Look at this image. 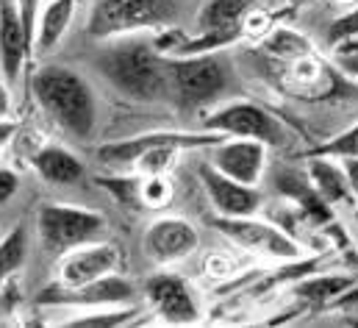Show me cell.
Segmentation results:
<instances>
[{
  "label": "cell",
  "mask_w": 358,
  "mask_h": 328,
  "mask_svg": "<svg viewBox=\"0 0 358 328\" xmlns=\"http://www.w3.org/2000/svg\"><path fill=\"white\" fill-rule=\"evenodd\" d=\"M97 67L120 95L136 103L170 100L167 56L150 39H142V34L108 39Z\"/></svg>",
  "instance_id": "cell-1"
},
{
  "label": "cell",
  "mask_w": 358,
  "mask_h": 328,
  "mask_svg": "<svg viewBox=\"0 0 358 328\" xmlns=\"http://www.w3.org/2000/svg\"><path fill=\"white\" fill-rule=\"evenodd\" d=\"M220 139H225V137L206 131V128H200V131L159 128V131L136 134L128 139L106 142L94 151V159L108 170L131 167V172H136V175H170V170L176 167L183 151L211 148Z\"/></svg>",
  "instance_id": "cell-2"
},
{
  "label": "cell",
  "mask_w": 358,
  "mask_h": 328,
  "mask_svg": "<svg viewBox=\"0 0 358 328\" xmlns=\"http://www.w3.org/2000/svg\"><path fill=\"white\" fill-rule=\"evenodd\" d=\"M31 95L36 106L73 139L87 142L97 128V97L92 83L73 67L45 64L31 78Z\"/></svg>",
  "instance_id": "cell-3"
},
{
  "label": "cell",
  "mask_w": 358,
  "mask_h": 328,
  "mask_svg": "<svg viewBox=\"0 0 358 328\" xmlns=\"http://www.w3.org/2000/svg\"><path fill=\"white\" fill-rule=\"evenodd\" d=\"M183 0H94L87 34L97 42L162 31L178 22Z\"/></svg>",
  "instance_id": "cell-4"
},
{
  "label": "cell",
  "mask_w": 358,
  "mask_h": 328,
  "mask_svg": "<svg viewBox=\"0 0 358 328\" xmlns=\"http://www.w3.org/2000/svg\"><path fill=\"white\" fill-rule=\"evenodd\" d=\"M167 83L170 103L178 111H200L217 106L228 92L231 70L220 53L200 56H167Z\"/></svg>",
  "instance_id": "cell-5"
},
{
  "label": "cell",
  "mask_w": 358,
  "mask_h": 328,
  "mask_svg": "<svg viewBox=\"0 0 358 328\" xmlns=\"http://www.w3.org/2000/svg\"><path fill=\"white\" fill-rule=\"evenodd\" d=\"M108 223L97 209H84L76 203H42L36 209V237L56 259L70 247H78L106 234Z\"/></svg>",
  "instance_id": "cell-6"
},
{
  "label": "cell",
  "mask_w": 358,
  "mask_h": 328,
  "mask_svg": "<svg viewBox=\"0 0 358 328\" xmlns=\"http://www.w3.org/2000/svg\"><path fill=\"white\" fill-rule=\"evenodd\" d=\"M211 226L225 240H231L239 250L253 253V256L267 259V261L289 264V261L308 256V247L297 242L289 231L278 228L275 223L262 220L256 214H250V217H211Z\"/></svg>",
  "instance_id": "cell-7"
},
{
  "label": "cell",
  "mask_w": 358,
  "mask_h": 328,
  "mask_svg": "<svg viewBox=\"0 0 358 328\" xmlns=\"http://www.w3.org/2000/svg\"><path fill=\"white\" fill-rule=\"evenodd\" d=\"M145 301L156 320L167 326H194L203 320V298L189 278L173 270H159L142 284Z\"/></svg>",
  "instance_id": "cell-8"
},
{
  "label": "cell",
  "mask_w": 358,
  "mask_h": 328,
  "mask_svg": "<svg viewBox=\"0 0 358 328\" xmlns=\"http://www.w3.org/2000/svg\"><path fill=\"white\" fill-rule=\"evenodd\" d=\"M203 128L222 134V137H245V139H259L267 148H278L286 137L280 120H275L264 106L253 100H228L214 106L203 117Z\"/></svg>",
  "instance_id": "cell-9"
},
{
  "label": "cell",
  "mask_w": 358,
  "mask_h": 328,
  "mask_svg": "<svg viewBox=\"0 0 358 328\" xmlns=\"http://www.w3.org/2000/svg\"><path fill=\"white\" fill-rule=\"evenodd\" d=\"M120 247L108 240H92L78 247H70L67 253L59 256L56 264V284L64 289H78L84 284L97 281L106 273L120 270Z\"/></svg>",
  "instance_id": "cell-10"
},
{
  "label": "cell",
  "mask_w": 358,
  "mask_h": 328,
  "mask_svg": "<svg viewBox=\"0 0 358 328\" xmlns=\"http://www.w3.org/2000/svg\"><path fill=\"white\" fill-rule=\"evenodd\" d=\"M134 298H136L134 281H128L120 270H114L78 289H64L56 284L42 295V303L67 306V309H100V306H131Z\"/></svg>",
  "instance_id": "cell-11"
},
{
  "label": "cell",
  "mask_w": 358,
  "mask_h": 328,
  "mask_svg": "<svg viewBox=\"0 0 358 328\" xmlns=\"http://www.w3.org/2000/svg\"><path fill=\"white\" fill-rule=\"evenodd\" d=\"M269 162V148L259 139L245 137H225L217 145H211V167L222 175L242 181L248 186H259L264 181Z\"/></svg>",
  "instance_id": "cell-12"
},
{
  "label": "cell",
  "mask_w": 358,
  "mask_h": 328,
  "mask_svg": "<svg viewBox=\"0 0 358 328\" xmlns=\"http://www.w3.org/2000/svg\"><path fill=\"white\" fill-rule=\"evenodd\" d=\"M200 247V234L186 217H156L145 234L142 250L156 264H178Z\"/></svg>",
  "instance_id": "cell-13"
},
{
  "label": "cell",
  "mask_w": 358,
  "mask_h": 328,
  "mask_svg": "<svg viewBox=\"0 0 358 328\" xmlns=\"http://www.w3.org/2000/svg\"><path fill=\"white\" fill-rule=\"evenodd\" d=\"M200 184L217 217H250L259 214V209L264 206V195L259 192V186L234 181L211 164H200Z\"/></svg>",
  "instance_id": "cell-14"
},
{
  "label": "cell",
  "mask_w": 358,
  "mask_h": 328,
  "mask_svg": "<svg viewBox=\"0 0 358 328\" xmlns=\"http://www.w3.org/2000/svg\"><path fill=\"white\" fill-rule=\"evenodd\" d=\"M31 59H34V50L25 39L14 0H0V76L11 89L20 86V81L25 78Z\"/></svg>",
  "instance_id": "cell-15"
},
{
  "label": "cell",
  "mask_w": 358,
  "mask_h": 328,
  "mask_svg": "<svg viewBox=\"0 0 358 328\" xmlns=\"http://www.w3.org/2000/svg\"><path fill=\"white\" fill-rule=\"evenodd\" d=\"M31 170L50 186H76L78 181H84L87 167L84 162L64 145L56 142H42L28 153Z\"/></svg>",
  "instance_id": "cell-16"
},
{
  "label": "cell",
  "mask_w": 358,
  "mask_h": 328,
  "mask_svg": "<svg viewBox=\"0 0 358 328\" xmlns=\"http://www.w3.org/2000/svg\"><path fill=\"white\" fill-rule=\"evenodd\" d=\"M78 11V0H45L36 22L34 56H50L67 36L73 17Z\"/></svg>",
  "instance_id": "cell-17"
},
{
  "label": "cell",
  "mask_w": 358,
  "mask_h": 328,
  "mask_svg": "<svg viewBox=\"0 0 358 328\" xmlns=\"http://www.w3.org/2000/svg\"><path fill=\"white\" fill-rule=\"evenodd\" d=\"M308 159V181L314 186V192L328 203H342L348 200L353 192H350V184H348V175L342 170V162L339 159H331V156H306Z\"/></svg>",
  "instance_id": "cell-18"
},
{
  "label": "cell",
  "mask_w": 358,
  "mask_h": 328,
  "mask_svg": "<svg viewBox=\"0 0 358 328\" xmlns=\"http://www.w3.org/2000/svg\"><path fill=\"white\" fill-rule=\"evenodd\" d=\"M356 275L348 273H334V275H303L292 287V295L303 303H331L350 287H356Z\"/></svg>",
  "instance_id": "cell-19"
},
{
  "label": "cell",
  "mask_w": 358,
  "mask_h": 328,
  "mask_svg": "<svg viewBox=\"0 0 358 328\" xmlns=\"http://www.w3.org/2000/svg\"><path fill=\"white\" fill-rule=\"evenodd\" d=\"M262 50L272 59L289 64V62H294V59H300L306 53H314V42L306 34H300L297 28L275 25L262 36Z\"/></svg>",
  "instance_id": "cell-20"
},
{
  "label": "cell",
  "mask_w": 358,
  "mask_h": 328,
  "mask_svg": "<svg viewBox=\"0 0 358 328\" xmlns=\"http://www.w3.org/2000/svg\"><path fill=\"white\" fill-rule=\"evenodd\" d=\"M250 11V0H203L197 6V31L214 28H239L245 14Z\"/></svg>",
  "instance_id": "cell-21"
},
{
  "label": "cell",
  "mask_w": 358,
  "mask_h": 328,
  "mask_svg": "<svg viewBox=\"0 0 358 328\" xmlns=\"http://www.w3.org/2000/svg\"><path fill=\"white\" fill-rule=\"evenodd\" d=\"M28 250H31V240L25 226H14L0 237V287L25 267Z\"/></svg>",
  "instance_id": "cell-22"
},
{
  "label": "cell",
  "mask_w": 358,
  "mask_h": 328,
  "mask_svg": "<svg viewBox=\"0 0 358 328\" xmlns=\"http://www.w3.org/2000/svg\"><path fill=\"white\" fill-rule=\"evenodd\" d=\"M136 317L134 306H100V309H78V315H67L62 323L73 328H106L125 326Z\"/></svg>",
  "instance_id": "cell-23"
},
{
  "label": "cell",
  "mask_w": 358,
  "mask_h": 328,
  "mask_svg": "<svg viewBox=\"0 0 358 328\" xmlns=\"http://www.w3.org/2000/svg\"><path fill=\"white\" fill-rule=\"evenodd\" d=\"M176 198V186L170 175H142L139 181V203L148 212H164Z\"/></svg>",
  "instance_id": "cell-24"
},
{
  "label": "cell",
  "mask_w": 358,
  "mask_h": 328,
  "mask_svg": "<svg viewBox=\"0 0 358 328\" xmlns=\"http://www.w3.org/2000/svg\"><path fill=\"white\" fill-rule=\"evenodd\" d=\"M94 181H97L103 189H108V195H111L120 206H139V209H142V203H139V181H142V175L111 170V175H100V178H94Z\"/></svg>",
  "instance_id": "cell-25"
},
{
  "label": "cell",
  "mask_w": 358,
  "mask_h": 328,
  "mask_svg": "<svg viewBox=\"0 0 358 328\" xmlns=\"http://www.w3.org/2000/svg\"><path fill=\"white\" fill-rule=\"evenodd\" d=\"M303 156H331V159H350L353 156V159H358V123L350 125L348 131L336 134L334 139L306 151Z\"/></svg>",
  "instance_id": "cell-26"
},
{
  "label": "cell",
  "mask_w": 358,
  "mask_h": 328,
  "mask_svg": "<svg viewBox=\"0 0 358 328\" xmlns=\"http://www.w3.org/2000/svg\"><path fill=\"white\" fill-rule=\"evenodd\" d=\"M328 39H331V45H339V42H348V39H358V3L350 11H345L342 17H336L328 25Z\"/></svg>",
  "instance_id": "cell-27"
},
{
  "label": "cell",
  "mask_w": 358,
  "mask_h": 328,
  "mask_svg": "<svg viewBox=\"0 0 358 328\" xmlns=\"http://www.w3.org/2000/svg\"><path fill=\"white\" fill-rule=\"evenodd\" d=\"M42 3L45 0H14V8L20 14V22H22V31H25V39H28L31 50H34V39H36V22H39Z\"/></svg>",
  "instance_id": "cell-28"
},
{
  "label": "cell",
  "mask_w": 358,
  "mask_h": 328,
  "mask_svg": "<svg viewBox=\"0 0 358 328\" xmlns=\"http://www.w3.org/2000/svg\"><path fill=\"white\" fill-rule=\"evenodd\" d=\"M17 192H20V175L11 167L0 164V206H6Z\"/></svg>",
  "instance_id": "cell-29"
},
{
  "label": "cell",
  "mask_w": 358,
  "mask_h": 328,
  "mask_svg": "<svg viewBox=\"0 0 358 328\" xmlns=\"http://www.w3.org/2000/svg\"><path fill=\"white\" fill-rule=\"evenodd\" d=\"M334 64L339 73L358 78V48L356 50H334Z\"/></svg>",
  "instance_id": "cell-30"
},
{
  "label": "cell",
  "mask_w": 358,
  "mask_h": 328,
  "mask_svg": "<svg viewBox=\"0 0 358 328\" xmlns=\"http://www.w3.org/2000/svg\"><path fill=\"white\" fill-rule=\"evenodd\" d=\"M0 120H14V95L3 76H0Z\"/></svg>",
  "instance_id": "cell-31"
},
{
  "label": "cell",
  "mask_w": 358,
  "mask_h": 328,
  "mask_svg": "<svg viewBox=\"0 0 358 328\" xmlns=\"http://www.w3.org/2000/svg\"><path fill=\"white\" fill-rule=\"evenodd\" d=\"M17 134H20V123L17 120H0V153L14 142Z\"/></svg>",
  "instance_id": "cell-32"
},
{
  "label": "cell",
  "mask_w": 358,
  "mask_h": 328,
  "mask_svg": "<svg viewBox=\"0 0 358 328\" xmlns=\"http://www.w3.org/2000/svg\"><path fill=\"white\" fill-rule=\"evenodd\" d=\"M206 270H208V273H211L214 278H225V275H228V273H231L234 267H231L228 256H211V259H208V267H206Z\"/></svg>",
  "instance_id": "cell-33"
},
{
  "label": "cell",
  "mask_w": 358,
  "mask_h": 328,
  "mask_svg": "<svg viewBox=\"0 0 358 328\" xmlns=\"http://www.w3.org/2000/svg\"><path fill=\"white\" fill-rule=\"evenodd\" d=\"M342 162V170H345V175H348V184H350V192L358 195V159H339Z\"/></svg>",
  "instance_id": "cell-34"
},
{
  "label": "cell",
  "mask_w": 358,
  "mask_h": 328,
  "mask_svg": "<svg viewBox=\"0 0 358 328\" xmlns=\"http://www.w3.org/2000/svg\"><path fill=\"white\" fill-rule=\"evenodd\" d=\"M286 3H289V8H303V6H308L314 0H286Z\"/></svg>",
  "instance_id": "cell-35"
},
{
  "label": "cell",
  "mask_w": 358,
  "mask_h": 328,
  "mask_svg": "<svg viewBox=\"0 0 358 328\" xmlns=\"http://www.w3.org/2000/svg\"><path fill=\"white\" fill-rule=\"evenodd\" d=\"M336 3H342V6H356L358 0H336Z\"/></svg>",
  "instance_id": "cell-36"
}]
</instances>
